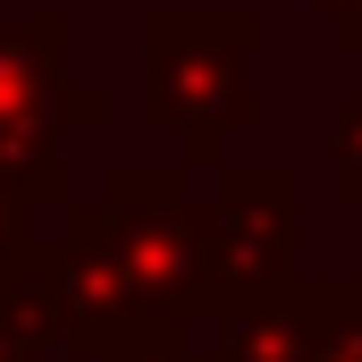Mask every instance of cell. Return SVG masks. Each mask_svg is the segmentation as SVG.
Masks as SVG:
<instances>
[{"label":"cell","mask_w":362,"mask_h":362,"mask_svg":"<svg viewBox=\"0 0 362 362\" xmlns=\"http://www.w3.org/2000/svg\"><path fill=\"white\" fill-rule=\"evenodd\" d=\"M25 245H34V228H25L17 211H0V278H8L17 262H25Z\"/></svg>","instance_id":"obj_11"},{"label":"cell","mask_w":362,"mask_h":362,"mask_svg":"<svg viewBox=\"0 0 362 362\" xmlns=\"http://www.w3.org/2000/svg\"><path fill=\"white\" fill-rule=\"evenodd\" d=\"M346 329H362V278H286L270 295L219 303L211 362H320Z\"/></svg>","instance_id":"obj_5"},{"label":"cell","mask_w":362,"mask_h":362,"mask_svg":"<svg viewBox=\"0 0 362 362\" xmlns=\"http://www.w3.org/2000/svg\"><path fill=\"white\" fill-rule=\"evenodd\" d=\"M0 211L34 219V211H68V160L59 144H0Z\"/></svg>","instance_id":"obj_7"},{"label":"cell","mask_w":362,"mask_h":362,"mask_svg":"<svg viewBox=\"0 0 362 362\" xmlns=\"http://www.w3.org/2000/svg\"><path fill=\"white\" fill-rule=\"evenodd\" d=\"M101 219L110 253L152 312V329H194L219 312L211 295V253H202V202L185 194V169H101Z\"/></svg>","instance_id":"obj_2"},{"label":"cell","mask_w":362,"mask_h":362,"mask_svg":"<svg viewBox=\"0 0 362 362\" xmlns=\"http://www.w3.org/2000/svg\"><path fill=\"white\" fill-rule=\"evenodd\" d=\"M320 17H329V42L337 51H362V0H312Z\"/></svg>","instance_id":"obj_10"},{"label":"cell","mask_w":362,"mask_h":362,"mask_svg":"<svg viewBox=\"0 0 362 362\" xmlns=\"http://www.w3.org/2000/svg\"><path fill=\"white\" fill-rule=\"evenodd\" d=\"M51 245V286H59V329H68V354H118L127 337L152 329V312L135 303V286L110 253V219L101 202H68L59 228L42 236Z\"/></svg>","instance_id":"obj_4"},{"label":"cell","mask_w":362,"mask_h":362,"mask_svg":"<svg viewBox=\"0 0 362 362\" xmlns=\"http://www.w3.org/2000/svg\"><path fill=\"white\" fill-rule=\"evenodd\" d=\"M329 185H337V202H354L362 211V93H346L337 110H329Z\"/></svg>","instance_id":"obj_8"},{"label":"cell","mask_w":362,"mask_h":362,"mask_svg":"<svg viewBox=\"0 0 362 362\" xmlns=\"http://www.w3.org/2000/svg\"><path fill=\"white\" fill-rule=\"evenodd\" d=\"M202 253H211V295L219 303L286 286L295 278V169H270V160L219 169L211 202H202Z\"/></svg>","instance_id":"obj_3"},{"label":"cell","mask_w":362,"mask_h":362,"mask_svg":"<svg viewBox=\"0 0 362 362\" xmlns=\"http://www.w3.org/2000/svg\"><path fill=\"white\" fill-rule=\"evenodd\" d=\"M110 101L68 76V17H0V144H59L68 127H101Z\"/></svg>","instance_id":"obj_6"},{"label":"cell","mask_w":362,"mask_h":362,"mask_svg":"<svg viewBox=\"0 0 362 362\" xmlns=\"http://www.w3.org/2000/svg\"><path fill=\"white\" fill-rule=\"evenodd\" d=\"M101 362H211V354H194L185 329H144V337H127L118 354H101Z\"/></svg>","instance_id":"obj_9"},{"label":"cell","mask_w":362,"mask_h":362,"mask_svg":"<svg viewBox=\"0 0 362 362\" xmlns=\"http://www.w3.org/2000/svg\"><path fill=\"white\" fill-rule=\"evenodd\" d=\"M0 362H34V346H25V337H17L8 320H0Z\"/></svg>","instance_id":"obj_12"},{"label":"cell","mask_w":362,"mask_h":362,"mask_svg":"<svg viewBox=\"0 0 362 362\" xmlns=\"http://www.w3.org/2000/svg\"><path fill=\"white\" fill-rule=\"evenodd\" d=\"M135 51H144V118L185 152L177 169H219L228 144L262 118V93H253L262 17L253 8H152Z\"/></svg>","instance_id":"obj_1"}]
</instances>
